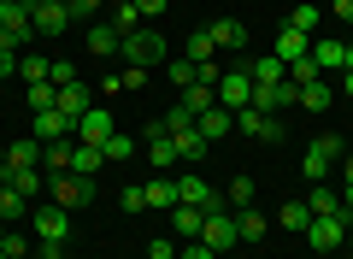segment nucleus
Returning a JSON list of instances; mask_svg holds the SVG:
<instances>
[{"label":"nucleus","mask_w":353,"mask_h":259,"mask_svg":"<svg viewBox=\"0 0 353 259\" xmlns=\"http://www.w3.org/2000/svg\"><path fill=\"white\" fill-rule=\"evenodd\" d=\"M112 30H118V36H136V30H141L136 0H112Z\"/></svg>","instance_id":"nucleus-28"},{"label":"nucleus","mask_w":353,"mask_h":259,"mask_svg":"<svg viewBox=\"0 0 353 259\" xmlns=\"http://www.w3.org/2000/svg\"><path fill=\"white\" fill-rule=\"evenodd\" d=\"M0 259H6V253H0Z\"/></svg>","instance_id":"nucleus-56"},{"label":"nucleus","mask_w":353,"mask_h":259,"mask_svg":"<svg viewBox=\"0 0 353 259\" xmlns=\"http://www.w3.org/2000/svg\"><path fill=\"white\" fill-rule=\"evenodd\" d=\"M230 207H253V177H230Z\"/></svg>","instance_id":"nucleus-38"},{"label":"nucleus","mask_w":353,"mask_h":259,"mask_svg":"<svg viewBox=\"0 0 353 259\" xmlns=\"http://www.w3.org/2000/svg\"><path fill=\"white\" fill-rule=\"evenodd\" d=\"M53 100H59V88H53V83H30V112H48Z\"/></svg>","instance_id":"nucleus-39"},{"label":"nucleus","mask_w":353,"mask_h":259,"mask_svg":"<svg viewBox=\"0 0 353 259\" xmlns=\"http://www.w3.org/2000/svg\"><path fill=\"white\" fill-rule=\"evenodd\" d=\"M48 183H53V207H65V212H77V207H88V200H94V177L65 171V177H48Z\"/></svg>","instance_id":"nucleus-4"},{"label":"nucleus","mask_w":353,"mask_h":259,"mask_svg":"<svg viewBox=\"0 0 353 259\" xmlns=\"http://www.w3.org/2000/svg\"><path fill=\"white\" fill-rule=\"evenodd\" d=\"M347 230H353V212H336V218H312L301 236L312 242V253H336V247L347 242Z\"/></svg>","instance_id":"nucleus-2"},{"label":"nucleus","mask_w":353,"mask_h":259,"mask_svg":"<svg viewBox=\"0 0 353 259\" xmlns=\"http://www.w3.org/2000/svg\"><path fill=\"white\" fill-rule=\"evenodd\" d=\"M312 224V212H306V200H289V207L277 212V230H306Z\"/></svg>","instance_id":"nucleus-33"},{"label":"nucleus","mask_w":353,"mask_h":259,"mask_svg":"<svg viewBox=\"0 0 353 259\" xmlns=\"http://www.w3.org/2000/svg\"><path fill=\"white\" fill-rule=\"evenodd\" d=\"M312 77H318V59H312V53H306V59H294V65H289V83H312Z\"/></svg>","instance_id":"nucleus-44"},{"label":"nucleus","mask_w":353,"mask_h":259,"mask_svg":"<svg viewBox=\"0 0 353 259\" xmlns=\"http://www.w3.org/2000/svg\"><path fill=\"white\" fill-rule=\"evenodd\" d=\"M71 171H77V177H94V171H106V153H101V148H88V142H77V153H71Z\"/></svg>","instance_id":"nucleus-24"},{"label":"nucleus","mask_w":353,"mask_h":259,"mask_svg":"<svg viewBox=\"0 0 353 259\" xmlns=\"http://www.w3.org/2000/svg\"><path fill=\"white\" fill-rule=\"evenodd\" d=\"M141 189H148V207L153 212H171L176 207V183H171V177H153V183H141Z\"/></svg>","instance_id":"nucleus-26"},{"label":"nucleus","mask_w":353,"mask_h":259,"mask_svg":"<svg viewBox=\"0 0 353 259\" xmlns=\"http://www.w3.org/2000/svg\"><path fill=\"white\" fill-rule=\"evenodd\" d=\"M312 59H318V71H341L347 65V41H312Z\"/></svg>","instance_id":"nucleus-22"},{"label":"nucleus","mask_w":353,"mask_h":259,"mask_svg":"<svg viewBox=\"0 0 353 259\" xmlns=\"http://www.w3.org/2000/svg\"><path fill=\"white\" fill-rule=\"evenodd\" d=\"M330 12H336L341 24H353V0H330Z\"/></svg>","instance_id":"nucleus-49"},{"label":"nucleus","mask_w":353,"mask_h":259,"mask_svg":"<svg viewBox=\"0 0 353 259\" xmlns=\"http://www.w3.org/2000/svg\"><path fill=\"white\" fill-rule=\"evenodd\" d=\"M271 53H277L283 65H294V59H306V53H312V41H306L301 30H289V24H283V30H277V48H271Z\"/></svg>","instance_id":"nucleus-15"},{"label":"nucleus","mask_w":353,"mask_h":259,"mask_svg":"<svg viewBox=\"0 0 353 259\" xmlns=\"http://www.w3.org/2000/svg\"><path fill=\"white\" fill-rule=\"evenodd\" d=\"M0 171H6V148H0Z\"/></svg>","instance_id":"nucleus-54"},{"label":"nucleus","mask_w":353,"mask_h":259,"mask_svg":"<svg viewBox=\"0 0 353 259\" xmlns=\"http://www.w3.org/2000/svg\"><path fill=\"white\" fill-rule=\"evenodd\" d=\"M118 41H124V36H118L112 24H94V30H88V53H101V59H112Z\"/></svg>","instance_id":"nucleus-29"},{"label":"nucleus","mask_w":353,"mask_h":259,"mask_svg":"<svg viewBox=\"0 0 353 259\" xmlns=\"http://www.w3.org/2000/svg\"><path fill=\"white\" fill-rule=\"evenodd\" d=\"M18 77L24 83H48V59H18Z\"/></svg>","instance_id":"nucleus-43"},{"label":"nucleus","mask_w":353,"mask_h":259,"mask_svg":"<svg viewBox=\"0 0 353 259\" xmlns=\"http://www.w3.org/2000/svg\"><path fill=\"white\" fill-rule=\"evenodd\" d=\"M206 30H212L218 48H248V24H241V18H218V24H206Z\"/></svg>","instance_id":"nucleus-20"},{"label":"nucleus","mask_w":353,"mask_h":259,"mask_svg":"<svg viewBox=\"0 0 353 259\" xmlns=\"http://www.w3.org/2000/svg\"><path fill=\"white\" fill-rule=\"evenodd\" d=\"M118 53H124L130 65H141V71H153V65L171 59V48H165V36H153V30H136V36L118 41Z\"/></svg>","instance_id":"nucleus-1"},{"label":"nucleus","mask_w":353,"mask_h":259,"mask_svg":"<svg viewBox=\"0 0 353 259\" xmlns=\"http://www.w3.org/2000/svg\"><path fill=\"white\" fill-rule=\"evenodd\" d=\"M236 130H241V136H253V142H277V136H283L277 118L259 112V106H241V112H236Z\"/></svg>","instance_id":"nucleus-8"},{"label":"nucleus","mask_w":353,"mask_h":259,"mask_svg":"<svg viewBox=\"0 0 353 259\" xmlns=\"http://www.w3.org/2000/svg\"><path fill=\"white\" fill-rule=\"evenodd\" d=\"M341 95H347V100H353V71H341Z\"/></svg>","instance_id":"nucleus-51"},{"label":"nucleus","mask_w":353,"mask_h":259,"mask_svg":"<svg viewBox=\"0 0 353 259\" xmlns=\"http://www.w3.org/2000/svg\"><path fill=\"white\" fill-rule=\"evenodd\" d=\"M30 24H36V36H59L71 24V12H65L59 0H41V6H30Z\"/></svg>","instance_id":"nucleus-10"},{"label":"nucleus","mask_w":353,"mask_h":259,"mask_svg":"<svg viewBox=\"0 0 353 259\" xmlns=\"http://www.w3.org/2000/svg\"><path fill=\"white\" fill-rule=\"evenodd\" d=\"M212 53H218L212 30H194V36H189V48H183V59H189V65H206V59H212Z\"/></svg>","instance_id":"nucleus-30"},{"label":"nucleus","mask_w":353,"mask_h":259,"mask_svg":"<svg viewBox=\"0 0 353 259\" xmlns=\"http://www.w3.org/2000/svg\"><path fill=\"white\" fill-rule=\"evenodd\" d=\"M30 165H41L36 142H6V171H30Z\"/></svg>","instance_id":"nucleus-23"},{"label":"nucleus","mask_w":353,"mask_h":259,"mask_svg":"<svg viewBox=\"0 0 353 259\" xmlns=\"http://www.w3.org/2000/svg\"><path fill=\"white\" fill-rule=\"evenodd\" d=\"M59 6H71V0H59Z\"/></svg>","instance_id":"nucleus-55"},{"label":"nucleus","mask_w":353,"mask_h":259,"mask_svg":"<svg viewBox=\"0 0 353 259\" xmlns=\"http://www.w3.org/2000/svg\"><path fill=\"white\" fill-rule=\"evenodd\" d=\"M171 83H176V95H183V88H194V83H201V71H194L189 59H171Z\"/></svg>","instance_id":"nucleus-37"},{"label":"nucleus","mask_w":353,"mask_h":259,"mask_svg":"<svg viewBox=\"0 0 353 259\" xmlns=\"http://www.w3.org/2000/svg\"><path fill=\"white\" fill-rule=\"evenodd\" d=\"M53 106H59L65 118L77 124V118H83L88 106H94V95H88V83H65V88H59V100H53Z\"/></svg>","instance_id":"nucleus-12"},{"label":"nucleus","mask_w":353,"mask_h":259,"mask_svg":"<svg viewBox=\"0 0 353 259\" xmlns=\"http://www.w3.org/2000/svg\"><path fill=\"white\" fill-rule=\"evenodd\" d=\"M218 106H230V112H241V106H253V77H248V65H241V71H224L218 77Z\"/></svg>","instance_id":"nucleus-5"},{"label":"nucleus","mask_w":353,"mask_h":259,"mask_svg":"<svg viewBox=\"0 0 353 259\" xmlns=\"http://www.w3.org/2000/svg\"><path fill=\"white\" fill-rule=\"evenodd\" d=\"M48 83H53V88L77 83V65H71V59H48Z\"/></svg>","instance_id":"nucleus-41"},{"label":"nucleus","mask_w":353,"mask_h":259,"mask_svg":"<svg viewBox=\"0 0 353 259\" xmlns=\"http://www.w3.org/2000/svg\"><path fill=\"white\" fill-rule=\"evenodd\" d=\"M65 236H71V212L65 207H36V242L41 247H65Z\"/></svg>","instance_id":"nucleus-6"},{"label":"nucleus","mask_w":353,"mask_h":259,"mask_svg":"<svg viewBox=\"0 0 353 259\" xmlns=\"http://www.w3.org/2000/svg\"><path fill=\"white\" fill-rule=\"evenodd\" d=\"M171 224H176V242H201L206 212H201V207H183V200H176V207H171Z\"/></svg>","instance_id":"nucleus-13"},{"label":"nucleus","mask_w":353,"mask_h":259,"mask_svg":"<svg viewBox=\"0 0 353 259\" xmlns=\"http://www.w3.org/2000/svg\"><path fill=\"white\" fill-rule=\"evenodd\" d=\"M18 71V59H12V48H0V77H12Z\"/></svg>","instance_id":"nucleus-50"},{"label":"nucleus","mask_w":353,"mask_h":259,"mask_svg":"<svg viewBox=\"0 0 353 259\" xmlns=\"http://www.w3.org/2000/svg\"><path fill=\"white\" fill-rule=\"evenodd\" d=\"M176 259H218V253L206 242H183V253H176Z\"/></svg>","instance_id":"nucleus-46"},{"label":"nucleus","mask_w":353,"mask_h":259,"mask_svg":"<svg viewBox=\"0 0 353 259\" xmlns=\"http://www.w3.org/2000/svg\"><path fill=\"white\" fill-rule=\"evenodd\" d=\"M6 230H12V224H6V218H0V242H6Z\"/></svg>","instance_id":"nucleus-53"},{"label":"nucleus","mask_w":353,"mask_h":259,"mask_svg":"<svg viewBox=\"0 0 353 259\" xmlns=\"http://www.w3.org/2000/svg\"><path fill=\"white\" fill-rule=\"evenodd\" d=\"M194 130H201L206 142H224L230 130H236V112H230V106H212V112H201V124H194Z\"/></svg>","instance_id":"nucleus-14"},{"label":"nucleus","mask_w":353,"mask_h":259,"mask_svg":"<svg viewBox=\"0 0 353 259\" xmlns=\"http://www.w3.org/2000/svg\"><path fill=\"white\" fill-rule=\"evenodd\" d=\"M306 212H312V218H336V212H347L341 207V195L330 183H312V195H306Z\"/></svg>","instance_id":"nucleus-16"},{"label":"nucleus","mask_w":353,"mask_h":259,"mask_svg":"<svg viewBox=\"0 0 353 259\" xmlns=\"http://www.w3.org/2000/svg\"><path fill=\"white\" fill-rule=\"evenodd\" d=\"M236 230H241V242H259V236L271 230V218H265L259 207H241V212H236Z\"/></svg>","instance_id":"nucleus-25"},{"label":"nucleus","mask_w":353,"mask_h":259,"mask_svg":"<svg viewBox=\"0 0 353 259\" xmlns=\"http://www.w3.org/2000/svg\"><path fill=\"white\" fill-rule=\"evenodd\" d=\"M24 212H30V200L18 195L12 183H0V218H6V224H18V218H24Z\"/></svg>","instance_id":"nucleus-32"},{"label":"nucleus","mask_w":353,"mask_h":259,"mask_svg":"<svg viewBox=\"0 0 353 259\" xmlns=\"http://www.w3.org/2000/svg\"><path fill=\"white\" fill-rule=\"evenodd\" d=\"M0 177H6V183H12L24 200H36V189L48 183V177H41V165H30V171H0Z\"/></svg>","instance_id":"nucleus-31"},{"label":"nucleus","mask_w":353,"mask_h":259,"mask_svg":"<svg viewBox=\"0 0 353 259\" xmlns=\"http://www.w3.org/2000/svg\"><path fill=\"white\" fill-rule=\"evenodd\" d=\"M71 130H77V142H88V148H106V136H112L118 124H112V112H106V106H88Z\"/></svg>","instance_id":"nucleus-7"},{"label":"nucleus","mask_w":353,"mask_h":259,"mask_svg":"<svg viewBox=\"0 0 353 259\" xmlns=\"http://www.w3.org/2000/svg\"><path fill=\"white\" fill-rule=\"evenodd\" d=\"M36 136H41V142H65V136H71V118H65L59 106L36 112Z\"/></svg>","instance_id":"nucleus-17"},{"label":"nucleus","mask_w":353,"mask_h":259,"mask_svg":"<svg viewBox=\"0 0 353 259\" xmlns=\"http://www.w3.org/2000/svg\"><path fill=\"white\" fill-rule=\"evenodd\" d=\"M148 160L159 165V171H171V165H176V142H171L165 124H148Z\"/></svg>","instance_id":"nucleus-11"},{"label":"nucleus","mask_w":353,"mask_h":259,"mask_svg":"<svg viewBox=\"0 0 353 259\" xmlns=\"http://www.w3.org/2000/svg\"><path fill=\"white\" fill-rule=\"evenodd\" d=\"M36 259H65V253H59V247H41V253H36Z\"/></svg>","instance_id":"nucleus-52"},{"label":"nucleus","mask_w":353,"mask_h":259,"mask_svg":"<svg viewBox=\"0 0 353 259\" xmlns=\"http://www.w3.org/2000/svg\"><path fill=\"white\" fill-rule=\"evenodd\" d=\"M124 212H148V189H141V183L124 189Z\"/></svg>","instance_id":"nucleus-45"},{"label":"nucleus","mask_w":353,"mask_h":259,"mask_svg":"<svg viewBox=\"0 0 353 259\" xmlns=\"http://www.w3.org/2000/svg\"><path fill=\"white\" fill-rule=\"evenodd\" d=\"M176 200H183V207H201V212H212L224 195H218V189L206 183V177H176Z\"/></svg>","instance_id":"nucleus-9"},{"label":"nucleus","mask_w":353,"mask_h":259,"mask_svg":"<svg viewBox=\"0 0 353 259\" xmlns=\"http://www.w3.org/2000/svg\"><path fill=\"white\" fill-rule=\"evenodd\" d=\"M171 142H176V160H183V165H194L206 148H212V142H206L201 130H171Z\"/></svg>","instance_id":"nucleus-18"},{"label":"nucleus","mask_w":353,"mask_h":259,"mask_svg":"<svg viewBox=\"0 0 353 259\" xmlns=\"http://www.w3.org/2000/svg\"><path fill=\"white\" fill-rule=\"evenodd\" d=\"M301 171L312 177V183H324V177H336V160H324L318 148H306V160H301Z\"/></svg>","instance_id":"nucleus-35"},{"label":"nucleus","mask_w":353,"mask_h":259,"mask_svg":"<svg viewBox=\"0 0 353 259\" xmlns=\"http://www.w3.org/2000/svg\"><path fill=\"white\" fill-rule=\"evenodd\" d=\"M289 30H301V36H312V30H318V6H312V0H301V6L289 12Z\"/></svg>","instance_id":"nucleus-36"},{"label":"nucleus","mask_w":353,"mask_h":259,"mask_svg":"<svg viewBox=\"0 0 353 259\" xmlns=\"http://www.w3.org/2000/svg\"><path fill=\"white\" fill-rule=\"evenodd\" d=\"M201 242L212 247V253H230V247L241 242V230H236V212H224V200H218V207L206 212V224H201Z\"/></svg>","instance_id":"nucleus-3"},{"label":"nucleus","mask_w":353,"mask_h":259,"mask_svg":"<svg viewBox=\"0 0 353 259\" xmlns=\"http://www.w3.org/2000/svg\"><path fill=\"white\" fill-rule=\"evenodd\" d=\"M248 77H253V83H283V77H289V65H283L277 53H265V59L248 65Z\"/></svg>","instance_id":"nucleus-27"},{"label":"nucleus","mask_w":353,"mask_h":259,"mask_svg":"<svg viewBox=\"0 0 353 259\" xmlns=\"http://www.w3.org/2000/svg\"><path fill=\"white\" fill-rule=\"evenodd\" d=\"M0 253H6V259H36V253H30V242H24L18 230H6V242H0Z\"/></svg>","instance_id":"nucleus-42"},{"label":"nucleus","mask_w":353,"mask_h":259,"mask_svg":"<svg viewBox=\"0 0 353 259\" xmlns=\"http://www.w3.org/2000/svg\"><path fill=\"white\" fill-rule=\"evenodd\" d=\"M94 6H101V0H71L65 12H71V18H88V12H94Z\"/></svg>","instance_id":"nucleus-48"},{"label":"nucleus","mask_w":353,"mask_h":259,"mask_svg":"<svg viewBox=\"0 0 353 259\" xmlns=\"http://www.w3.org/2000/svg\"><path fill=\"white\" fill-rule=\"evenodd\" d=\"M330 100H336V88H330L324 77H312V83H301V106H306V112H330Z\"/></svg>","instance_id":"nucleus-21"},{"label":"nucleus","mask_w":353,"mask_h":259,"mask_svg":"<svg viewBox=\"0 0 353 259\" xmlns=\"http://www.w3.org/2000/svg\"><path fill=\"white\" fill-rule=\"evenodd\" d=\"M176 253H183L176 236H153V242H148V259H176Z\"/></svg>","instance_id":"nucleus-40"},{"label":"nucleus","mask_w":353,"mask_h":259,"mask_svg":"<svg viewBox=\"0 0 353 259\" xmlns=\"http://www.w3.org/2000/svg\"><path fill=\"white\" fill-rule=\"evenodd\" d=\"M136 12H141V24H148V18H159V12H165V0H136Z\"/></svg>","instance_id":"nucleus-47"},{"label":"nucleus","mask_w":353,"mask_h":259,"mask_svg":"<svg viewBox=\"0 0 353 259\" xmlns=\"http://www.w3.org/2000/svg\"><path fill=\"white\" fill-rule=\"evenodd\" d=\"M101 153H106V165H124L130 153H136V142H130L124 130H112V136H106V148H101Z\"/></svg>","instance_id":"nucleus-34"},{"label":"nucleus","mask_w":353,"mask_h":259,"mask_svg":"<svg viewBox=\"0 0 353 259\" xmlns=\"http://www.w3.org/2000/svg\"><path fill=\"white\" fill-rule=\"evenodd\" d=\"M71 142H41V171H53V177H65L71 171Z\"/></svg>","instance_id":"nucleus-19"}]
</instances>
